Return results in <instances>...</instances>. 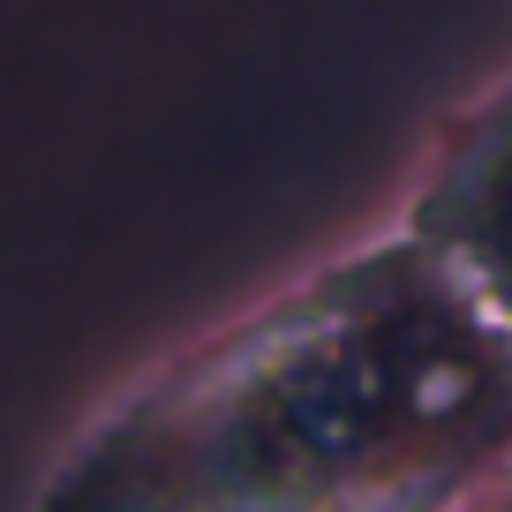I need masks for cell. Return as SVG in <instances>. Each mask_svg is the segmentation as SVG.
Instances as JSON below:
<instances>
[{
    "label": "cell",
    "instance_id": "7a4b0ae2",
    "mask_svg": "<svg viewBox=\"0 0 512 512\" xmlns=\"http://www.w3.org/2000/svg\"><path fill=\"white\" fill-rule=\"evenodd\" d=\"M407 226L445 249L467 287L512 324V76L445 113Z\"/></svg>",
    "mask_w": 512,
    "mask_h": 512
},
{
    "label": "cell",
    "instance_id": "6da1fadb",
    "mask_svg": "<svg viewBox=\"0 0 512 512\" xmlns=\"http://www.w3.org/2000/svg\"><path fill=\"white\" fill-rule=\"evenodd\" d=\"M512 482V324L400 226L151 369L53 460L61 512H445Z\"/></svg>",
    "mask_w": 512,
    "mask_h": 512
}]
</instances>
